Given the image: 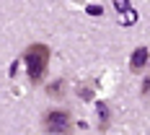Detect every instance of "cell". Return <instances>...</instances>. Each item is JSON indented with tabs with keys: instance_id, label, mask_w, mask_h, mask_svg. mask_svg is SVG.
<instances>
[{
	"instance_id": "6da1fadb",
	"label": "cell",
	"mask_w": 150,
	"mask_h": 135,
	"mask_svg": "<svg viewBox=\"0 0 150 135\" xmlns=\"http://www.w3.org/2000/svg\"><path fill=\"white\" fill-rule=\"evenodd\" d=\"M23 60H26V70H29L31 83H42V78L47 73V65H49V47L47 44H31L23 52Z\"/></svg>"
},
{
	"instance_id": "277c9868",
	"label": "cell",
	"mask_w": 150,
	"mask_h": 135,
	"mask_svg": "<svg viewBox=\"0 0 150 135\" xmlns=\"http://www.w3.org/2000/svg\"><path fill=\"white\" fill-rule=\"evenodd\" d=\"M47 94L54 96V99H60L62 94H65V81H54V83H49V86H47Z\"/></svg>"
},
{
	"instance_id": "ba28073f",
	"label": "cell",
	"mask_w": 150,
	"mask_h": 135,
	"mask_svg": "<svg viewBox=\"0 0 150 135\" xmlns=\"http://www.w3.org/2000/svg\"><path fill=\"white\" fill-rule=\"evenodd\" d=\"M142 94H150V78H145V81H142Z\"/></svg>"
},
{
	"instance_id": "52a82bcc",
	"label": "cell",
	"mask_w": 150,
	"mask_h": 135,
	"mask_svg": "<svg viewBox=\"0 0 150 135\" xmlns=\"http://www.w3.org/2000/svg\"><path fill=\"white\" fill-rule=\"evenodd\" d=\"M88 13H93V16H101V5H88Z\"/></svg>"
},
{
	"instance_id": "9c48e42d",
	"label": "cell",
	"mask_w": 150,
	"mask_h": 135,
	"mask_svg": "<svg viewBox=\"0 0 150 135\" xmlns=\"http://www.w3.org/2000/svg\"><path fill=\"white\" fill-rule=\"evenodd\" d=\"M80 96H83V99H91V96H93V91H91V89H88V91L83 89V91H80Z\"/></svg>"
},
{
	"instance_id": "3957f363",
	"label": "cell",
	"mask_w": 150,
	"mask_h": 135,
	"mask_svg": "<svg viewBox=\"0 0 150 135\" xmlns=\"http://www.w3.org/2000/svg\"><path fill=\"white\" fill-rule=\"evenodd\" d=\"M148 60H150V52L145 47H137L135 52H132V60H129V70H132V73H140V70L148 65Z\"/></svg>"
},
{
	"instance_id": "7a4b0ae2",
	"label": "cell",
	"mask_w": 150,
	"mask_h": 135,
	"mask_svg": "<svg viewBox=\"0 0 150 135\" xmlns=\"http://www.w3.org/2000/svg\"><path fill=\"white\" fill-rule=\"evenodd\" d=\"M44 127L49 133H70L73 117H70V112H65V109H54V112H49L44 117Z\"/></svg>"
},
{
	"instance_id": "5b68a950",
	"label": "cell",
	"mask_w": 150,
	"mask_h": 135,
	"mask_svg": "<svg viewBox=\"0 0 150 135\" xmlns=\"http://www.w3.org/2000/svg\"><path fill=\"white\" fill-rule=\"evenodd\" d=\"M98 117H101V130L109 127V106L104 101H98Z\"/></svg>"
},
{
	"instance_id": "8992f818",
	"label": "cell",
	"mask_w": 150,
	"mask_h": 135,
	"mask_svg": "<svg viewBox=\"0 0 150 135\" xmlns=\"http://www.w3.org/2000/svg\"><path fill=\"white\" fill-rule=\"evenodd\" d=\"M114 5H117L119 11H127V8H129V0H114Z\"/></svg>"
}]
</instances>
